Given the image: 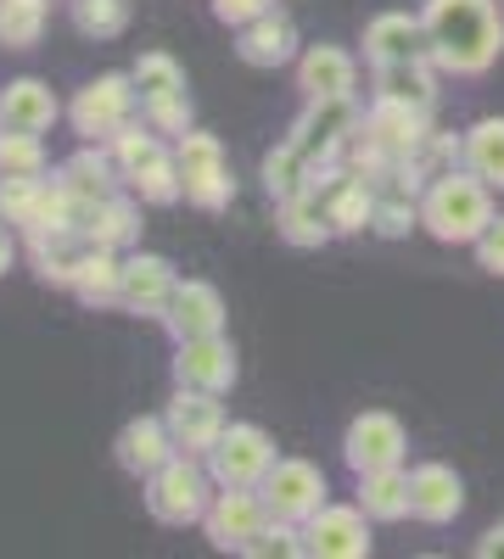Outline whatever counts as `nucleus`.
Wrapping results in <instances>:
<instances>
[{
	"mask_svg": "<svg viewBox=\"0 0 504 559\" xmlns=\"http://www.w3.org/2000/svg\"><path fill=\"white\" fill-rule=\"evenodd\" d=\"M364 123V107L359 96H337V102H308L303 118L292 123V146L308 157V163H326V157H342V146L353 140V129Z\"/></svg>",
	"mask_w": 504,
	"mask_h": 559,
	"instance_id": "11",
	"label": "nucleus"
},
{
	"mask_svg": "<svg viewBox=\"0 0 504 559\" xmlns=\"http://www.w3.org/2000/svg\"><path fill=\"white\" fill-rule=\"evenodd\" d=\"M364 134H371L392 163H403V157L432 134V112H426V107H403V102L371 96V107H364Z\"/></svg>",
	"mask_w": 504,
	"mask_h": 559,
	"instance_id": "23",
	"label": "nucleus"
},
{
	"mask_svg": "<svg viewBox=\"0 0 504 559\" xmlns=\"http://www.w3.org/2000/svg\"><path fill=\"white\" fill-rule=\"evenodd\" d=\"M274 229H281V241L297 247V252H319L326 241H337V224H331V207L319 191H303L292 202H281V218H274Z\"/></svg>",
	"mask_w": 504,
	"mask_h": 559,
	"instance_id": "27",
	"label": "nucleus"
},
{
	"mask_svg": "<svg viewBox=\"0 0 504 559\" xmlns=\"http://www.w3.org/2000/svg\"><path fill=\"white\" fill-rule=\"evenodd\" d=\"M466 168L482 174L493 191H504V118L488 112L466 129Z\"/></svg>",
	"mask_w": 504,
	"mask_h": 559,
	"instance_id": "32",
	"label": "nucleus"
},
{
	"mask_svg": "<svg viewBox=\"0 0 504 559\" xmlns=\"http://www.w3.org/2000/svg\"><path fill=\"white\" fill-rule=\"evenodd\" d=\"M371 515L359 503H326L319 515L303 526V543L314 559H371L376 537H371Z\"/></svg>",
	"mask_w": 504,
	"mask_h": 559,
	"instance_id": "14",
	"label": "nucleus"
},
{
	"mask_svg": "<svg viewBox=\"0 0 504 559\" xmlns=\"http://www.w3.org/2000/svg\"><path fill=\"white\" fill-rule=\"evenodd\" d=\"M308 174H314V163L292 146V140H281L269 157H263V168H258V179H263V197L281 207V202H292V197H303L308 191Z\"/></svg>",
	"mask_w": 504,
	"mask_h": 559,
	"instance_id": "31",
	"label": "nucleus"
},
{
	"mask_svg": "<svg viewBox=\"0 0 504 559\" xmlns=\"http://www.w3.org/2000/svg\"><path fill=\"white\" fill-rule=\"evenodd\" d=\"M129 191L141 197L146 207H174V202H186V179H179V157H174V146H157L141 168H134L129 179Z\"/></svg>",
	"mask_w": 504,
	"mask_h": 559,
	"instance_id": "29",
	"label": "nucleus"
},
{
	"mask_svg": "<svg viewBox=\"0 0 504 559\" xmlns=\"http://www.w3.org/2000/svg\"><path fill=\"white\" fill-rule=\"evenodd\" d=\"M68 12L84 39H118L129 28V0H68Z\"/></svg>",
	"mask_w": 504,
	"mask_h": 559,
	"instance_id": "34",
	"label": "nucleus"
},
{
	"mask_svg": "<svg viewBox=\"0 0 504 559\" xmlns=\"http://www.w3.org/2000/svg\"><path fill=\"white\" fill-rule=\"evenodd\" d=\"M163 419H168V431H174L179 453H197V459H208L213 442L224 437V426H231V419H224L219 392H197V386H174Z\"/></svg>",
	"mask_w": 504,
	"mask_h": 559,
	"instance_id": "15",
	"label": "nucleus"
},
{
	"mask_svg": "<svg viewBox=\"0 0 504 559\" xmlns=\"http://www.w3.org/2000/svg\"><path fill=\"white\" fill-rule=\"evenodd\" d=\"M134 112H141V96H134V79L129 73L90 79L79 96L68 102V123H73L79 140H90V146H107L124 123H134Z\"/></svg>",
	"mask_w": 504,
	"mask_h": 559,
	"instance_id": "6",
	"label": "nucleus"
},
{
	"mask_svg": "<svg viewBox=\"0 0 504 559\" xmlns=\"http://www.w3.org/2000/svg\"><path fill=\"white\" fill-rule=\"evenodd\" d=\"M263 526H269V503L258 487H219V498L202 515V532L219 554H247Z\"/></svg>",
	"mask_w": 504,
	"mask_h": 559,
	"instance_id": "10",
	"label": "nucleus"
},
{
	"mask_svg": "<svg viewBox=\"0 0 504 559\" xmlns=\"http://www.w3.org/2000/svg\"><path fill=\"white\" fill-rule=\"evenodd\" d=\"M174 157H179V179H186V202L197 213H224L236 202V174H231V157H224L219 134L186 129L174 140Z\"/></svg>",
	"mask_w": 504,
	"mask_h": 559,
	"instance_id": "5",
	"label": "nucleus"
},
{
	"mask_svg": "<svg viewBox=\"0 0 504 559\" xmlns=\"http://www.w3.org/2000/svg\"><path fill=\"white\" fill-rule=\"evenodd\" d=\"M432 57L426 45V23L409 17V12H382L364 23V62L371 68H387V62H421Z\"/></svg>",
	"mask_w": 504,
	"mask_h": 559,
	"instance_id": "24",
	"label": "nucleus"
},
{
	"mask_svg": "<svg viewBox=\"0 0 504 559\" xmlns=\"http://www.w3.org/2000/svg\"><path fill=\"white\" fill-rule=\"evenodd\" d=\"M477 554H482V559H493V554H504V521H499L493 532H482V537H477Z\"/></svg>",
	"mask_w": 504,
	"mask_h": 559,
	"instance_id": "42",
	"label": "nucleus"
},
{
	"mask_svg": "<svg viewBox=\"0 0 504 559\" xmlns=\"http://www.w3.org/2000/svg\"><path fill=\"white\" fill-rule=\"evenodd\" d=\"M51 179L62 185L79 207H96V202H107V197L124 191V174H118L113 152H107V146H90V140H84L73 157H62V163L51 168Z\"/></svg>",
	"mask_w": 504,
	"mask_h": 559,
	"instance_id": "21",
	"label": "nucleus"
},
{
	"mask_svg": "<svg viewBox=\"0 0 504 559\" xmlns=\"http://www.w3.org/2000/svg\"><path fill=\"white\" fill-rule=\"evenodd\" d=\"M224 292L213 280H179L168 308H163V331L174 342H197V336H219L224 331Z\"/></svg>",
	"mask_w": 504,
	"mask_h": 559,
	"instance_id": "17",
	"label": "nucleus"
},
{
	"mask_svg": "<svg viewBox=\"0 0 504 559\" xmlns=\"http://www.w3.org/2000/svg\"><path fill=\"white\" fill-rule=\"evenodd\" d=\"M426 45L443 79H482L504 57V7L499 0H426Z\"/></svg>",
	"mask_w": 504,
	"mask_h": 559,
	"instance_id": "1",
	"label": "nucleus"
},
{
	"mask_svg": "<svg viewBox=\"0 0 504 559\" xmlns=\"http://www.w3.org/2000/svg\"><path fill=\"white\" fill-rule=\"evenodd\" d=\"M45 17H51V0H0V45L34 51L45 39Z\"/></svg>",
	"mask_w": 504,
	"mask_h": 559,
	"instance_id": "33",
	"label": "nucleus"
},
{
	"mask_svg": "<svg viewBox=\"0 0 504 559\" xmlns=\"http://www.w3.org/2000/svg\"><path fill=\"white\" fill-rule=\"evenodd\" d=\"M409 492H415V521L421 526H454L466 515V476L443 459H426L409 471Z\"/></svg>",
	"mask_w": 504,
	"mask_h": 559,
	"instance_id": "19",
	"label": "nucleus"
},
{
	"mask_svg": "<svg viewBox=\"0 0 504 559\" xmlns=\"http://www.w3.org/2000/svg\"><path fill=\"white\" fill-rule=\"evenodd\" d=\"M141 498H146V515L157 526H202L208 503L219 498V481L208 471V459L197 453H174L157 476L141 481Z\"/></svg>",
	"mask_w": 504,
	"mask_h": 559,
	"instance_id": "3",
	"label": "nucleus"
},
{
	"mask_svg": "<svg viewBox=\"0 0 504 559\" xmlns=\"http://www.w3.org/2000/svg\"><path fill=\"white\" fill-rule=\"evenodd\" d=\"M17 263V229L0 218V280H7V269Z\"/></svg>",
	"mask_w": 504,
	"mask_h": 559,
	"instance_id": "41",
	"label": "nucleus"
},
{
	"mask_svg": "<svg viewBox=\"0 0 504 559\" xmlns=\"http://www.w3.org/2000/svg\"><path fill=\"white\" fill-rule=\"evenodd\" d=\"M129 79H134V96H141V118L163 140H179L186 129H197L186 68H179L168 51H141V57H134V68H129Z\"/></svg>",
	"mask_w": 504,
	"mask_h": 559,
	"instance_id": "4",
	"label": "nucleus"
},
{
	"mask_svg": "<svg viewBox=\"0 0 504 559\" xmlns=\"http://www.w3.org/2000/svg\"><path fill=\"white\" fill-rule=\"evenodd\" d=\"M263 12H274V0H213V17H219L224 28H247V23L263 17Z\"/></svg>",
	"mask_w": 504,
	"mask_h": 559,
	"instance_id": "40",
	"label": "nucleus"
},
{
	"mask_svg": "<svg viewBox=\"0 0 504 559\" xmlns=\"http://www.w3.org/2000/svg\"><path fill=\"white\" fill-rule=\"evenodd\" d=\"M477 269L482 274H493V280H504V213H493V224L477 236Z\"/></svg>",
	"mask_w": 504,
	"mask_h": 559,
	"instance_id": "39",
	"label": "nucleus"
},
{
	"mask_svg": "<svg viewBox=\"0 0 504 559\" xmlns=\"http://www.w3.org/2000/svg\"><path fill=\"white\" fill-rule=\"evenodd\" d=\"M236 57H242L247 68H263V73L292 68V62L303 57V34H297V23H292L281 7H274V12L253 17L247 28H236Z\"/></svg>",
	"mask_w": 504,
	"mask_h": 559,
	"instance_id": "20",
	"label": "nucleus"
},
{
	"mask_svg": "<svg viewBox=\"0 0 504 559\" xmlns=\"http://www.w3.org/2000/svg\"><path fill=\"white\" fill-rule=\"evenodd\" d=\"M437 62L421 57V62H387L376 68V96L382 102H403V107H437Z\"/></svg>",
	"mask_w": 504,
	"mask_h": 559,
	"instance_id": "28",
	"label": "nucleus"
},
{
	"mask_svg": "<svg viewBox=\"0 0 504 559\" xmlns=\"http://www.w3.org/2000/svg\"><path fill=\"white\" fill-rule=\"evenodd\" d=\"M342 459L348 471L364 476V471H387V464H403L409 459V431L392 408H364L348 419L342 431Z\"/></svg>",
	"mask_w": 504,
	"mask_h": 559,
	"instance_id": "9",
	"label": "nucleus"
},
{
	"mask_svg": "<svg viewBox=\"0 0 504 559\" xmlns=\"http://www.w3.org/2000/svg\"><path fill=\"white\" fill-rule=\"evenodd\" d=\"M57 118H62V102H57V90L45 79H12L7 90H0V129L45 134Z\"/></svg>",
	"mask_w": 504,
	"mask_h": 559,
	"instance_id": "25",
	"label": "nucleus"
},
{
	"mask_svg": "<svg viewBox=\"0 0 504 559\" xmlns=\"http://www.w3.org/2000/svg\"><path fill=\"white\" fill-rule=\"evenodd\" d=\"M242 381V358L231 336H197V342H174V386H197V392H231Z\"/></svg>",
	"mask_w": 504,
	"mask_h": 559,
	"instance_id": "12",
	"label": "nucleus"
},
{
	"mask_svg": "<svg viewBox=\"0 0 504 559\" xmlns=\"http://www.w3.org/2000/svg\"><path fill=\"white\" fill-rule=\"evenodd\" d=\"M493 213H499L493 185L482 174H471L466 163L437 174L421 191V229L443 247H477V236L493 224Z\"/></svg>",
	"mask_w": 504,
	"mask_h": 559,
	"instance_id": "2",
	"label": "nucleus"
},
{
	"mask_svg": "<svg viewBox=\"0 0 504 559\" xmlns=\"http://www.w3.org/2000/svg\"><path fill=\"white\" fill-rule=\"evenodd\" d=\"M297 554H308L303 526L274 521V515H269V526H263V532L253 537V548H247V559H297Z\"/></svg>",
	"mask_w": 504,
	"mask_h": 559,
	"instance_id": "38",
	"label": "nucleus"
},
{
	"mask_svg": "<svg viewBox=\"0 0 504 559\" xmlns=\"http://www.w3.org/2000/svg\"><path fill=\"white\" fill-rule=\"evenodd\" d=\"M263 503L274 521H292V526H308L319 509H326L331 487H326V471H319L314 459H274V471L258 481Z\"/></svg>",
	"mask_w": 504,
	"mask_h": 559,
	"instance_id": "7",
	"label": "nucleus"
},
{
	"mask_svg": "<svg viewBox=\"0 0 504 559\" xmlns=\"http://www.w3.org/2000/svg\"><path fill=\"white\" fill-rule=\"evenodd\" d=\"M174 453H179V442H174V431H168V419H163V414H134V419H124L118 437H113L118 471L134 476V481L157 476Z\"/></svg>",
	"mask_w": 504,
	"mask_h": 559,
	"instance_id": "16",
	"label": "nucleus"
},
{
	"mask_svg": "<svg viewBox=\"0 0 504 559\" xmlns=\"http://www.w3.org/2000/svg\"><path fill=\"white\" fill-rule=\"evenodd\" d=\"M45 179H51V174H39V179H23V174H0V218H7L12 229H23V224H28V213L39 207Z\"/></svg>",
	"mask_w": 504,
	"mask_h": 559,
	"instance_id": "37",
	"label": "nucleus"
},
{
	"mask_svg": "<svg viewBox=\"0 0 504 559\" xmlns=\"http://www.w3.org/2000/svg\"><path fill=\"white\" fill-rule=\"evenodd\" d=\"M179 286V274L163 252H141L129 247L124 252V286H118V313H134V319H157L163 324V308Z\"/></svg>",
	"mask_w": 504,
	"mask_h": 559,
	"instance_id": "13",
	"label": "nucleus"
},
{
	"mask_svg": "<svg viewBox=\"0 0 504 559\" xmlns=\"http://www.w3.org/2000/svg\"><path fill=\"white\" fill-rule=\"evenodd\" d=\"M359 509L376 526H398L415 515V492H409V471L403 464H387V471H364L359 476Z\"/></svg>",
	"mask_w": 504,
	"mask_h": 559,
	"instance_id": "26",
	"label": "nucleus"
},
{
	"mask_svg": "<svg viewBox=\"0 0 504 559\" xmlns=\"http://www.w3.org/2000/svg\"><path fill=\"white\" fill-rule=\"evenodd\" d=\"M141 197L124 191L118 197H107V202H96V207H79V236L90 241V247H113V252H129V247H141Z\"/></svg>",
	"mask_w": 504,
	"mask_h": 559,
	"instance_id": "22",
	"label": "nucleus"
},
{
	"mask_svg": "<svg viewBox=\"0 0 504 559\" xmlns=\"http://www.w3.org/2000/svg\"><path fill=\"white\" fill-rule=\"evenodd\" d=\"M118 286H124V252H113V247H90V258H84V269H79V286H73V297L84 302V308H118Z\"/></svg>",
	"mask_w": 504,
	"mask_h": 559,
	"instance_id": "30",
	"label": "nucleus"
},
{
	"mask_svg": "<svg viewBox=\"0 0 504 559\" xmlns=\"http://www.w3.org/2000/svg\"><path fill=\"white\" fill-rule=\"evenodd\" d=\"M274 459L281 453H274V437L263 426H253V419H231L224 437L213 442V453H208V471H213L219 487H258L274 471Z\"/></svg>",
	"mask_w": 504,
	"mask_h": 559,
	"instance_id": "8",
	"label": "nucleus"
},
{
	"mask_svg": "<svg viewBox=\"0 0 504 559\" xmlns=\"http://www.w3.org/2000/svg\"><path fill=\"white\" fill-rule=\"evenodd\" d=\"M0 174H23V179H39L51 174V157H45V140L39 134H0Z\"/></svg>",
	"mask_w": 504,
	"mask_h": 559,
	"instance_id": "36",
	"label": "nucleus"
},
{
	"mask_svg": "<svg viewBox=\"0 0 504 559\" xmlns=\"http://www.w3.org/2000/svg\"><path fill=\"white\" fill-rule=\"evenodd\" d=\"M499 7H504V0H499Z\"/></svg>",
	"mask_w": 504,
	"mask_h": 559,
	"instance_id": "43",
	"label": "nucleus"
},
{
	"mask_svg": "<svg viewBox=\"0 0 504 559\" xmlns=\"http://www.w3.org/2000/svg\"><path fill=\"white\" fill-rule=\"evenodd\" d=\"M157 146H163V134H157V129H152L146 118L124 123V129H118V134L107 140V152H113V163H118V174H124V179H129L134 168H141V163H146V157H152Z\"/></svg>",
	"mask_w": 504,
	"mask_h": 559,
	"instance_id": "35",
	"label": "nucleus"
},
{
	"mask_svg": "<svg viewBox=\"0 0 504 559\" xmlns=\"http://www.w3.org/2000/svg\"><path fill=\"white\" fill-rule=\"evenodd\" d=\"M292 73H297L303 102H337V96H359V62L342 51V45H331V39L303 45V57L292 62Z\"/></svg>",
	"mask_w": 504,
	"mask_h": 559,
	"instance_id": "18",
	"label": "nucleus"
}]
</instances>
